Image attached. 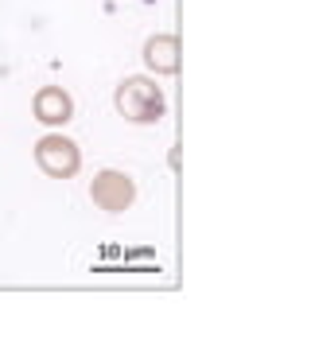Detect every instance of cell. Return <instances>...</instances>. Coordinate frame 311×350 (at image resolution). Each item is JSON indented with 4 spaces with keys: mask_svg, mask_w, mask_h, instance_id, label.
I'll return each instance as SVG.
<instances>
[{
    "mask_svg": "<svg viewBox=\"0 0 311 350\" xmlns=\"http://www.w3.org/2000/svg\"><path fill=\"white\" fill-rule=\"evenodd\" d=\"M113 109L129 125H156L167 117V94L152 75H129L113 90Z\"/></svg>",
    "mask_w": 311,
    "mask_h": 350,
    "instance_id": "6da1fadb",
    "label": "cell"
},
{
    "mask_svg": "<svg viewBox=\"0 0 311 350\" xmlns=\"http://www.w3.org/2000/svg\"><path fill=\"white\" fill-rule=\"evenodd\" d=\"M31 156H36V167L47 175V179H62V183H66V179H75V175L82 172V148H78L66 133H55V129H51L47 137L36 140Z\"/></svg>",
    "mask_w": 311,
    "mask_h": 350,
    "instance_id": "7a4b0ae2",
    "label": "cell"
},
{
    "mask_svg": "<svg viewBox=\"0 0 311 350\" xmlns=\"http://www.w3.org/2000/svg\"><path fill=\"white\" fill-rule=\"evenodd\" d=\"M90 202L101 214L133 211V202H137V179L129 172H117V167H101L94 175V183H90Z\"/></svg>",
    "mask_w": 311,
    "mask_h": 350,
    "instance_id": "3957f363",
    "label": "cell"
},
{
    "mask_svg": "<svg viewBox=\"0 0 311 350\" xmlns=\"http://www.w3.org/2000/svg\"><path fill=\"white\" fill-rule=\"evenodd\" d=\"M31 117L47 129L70 125V117H75V94L66 86H55V82L36 90V98H31Z\"/></svg>",
    "mask_w": 311,
    "mask_h": 350,
    "instance_id": "277c9868",
    "label": "cell"
},
{
    "mask_svg": "<svg viewBox=\"0 0 311 350\" xmlns=\"http://www.w3.org/2000/svg\"><path fill=\"white\" fill-rule=\"evenodd\" d=\"M140 59H144V66H148V75H156V78L179 75V36H172V31L148 36L144 47H140Z\"/></svg>",
    "mask_w": 311,
    "mask_h": 350,
    "instance_id": "5b68a950",
    "label": "cell"
}]
</instances>
